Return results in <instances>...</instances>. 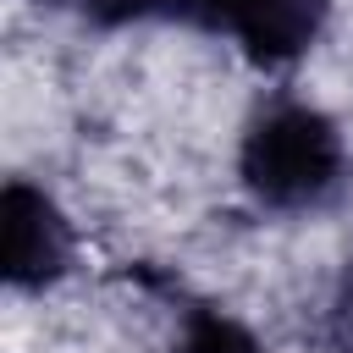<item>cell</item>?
Listing matches in <instances>:
<instances>
[{
  "label": "cell",
  "instance_id": "6da1fadb",
  "mask_svg": "<svg viewBox=\"0 0 353 353\" xmlns=\"http://www.w3.org/2000/svg\"><path fill=\"white\" fill-rule=\"evenodd\" d=\"M342 138L314 105H270L243 138V188L270 210L314 204L336 188Z\"/></svg>",
  "mask_w": 353,
  "mask_h": 353
},
{
  "label": "cell",
  "instance_id": "7a4b0ae2",
  "mask_svg": "<svg viewBox=\"0 0 353 353\" xmlns=\"http://www.w3.org/2000/svg\"><path fill=\"white\" fill-rule=\"evenodd\" d=\"M320 0H165V17L199 22V28H226L254 61L281 66L303 55V44L320 28Z\"/></svg>",
  "mask_w": 353,
  "mask_h": 353
},
{
  "label": "cell",
  "instance_id": "3957f363",
  "mask_svg": "<svg viewBox=\"0 0 353 353\" xmlns=\"http://www.w3.org/2000/svg\"><path fill=\"white\" fill-rule=\"evenodd\" d=\"M6 281L11 287H50L72 265V226L50 193L28 182H6Z\"/></svg>",
  "mask_w": 353,
  "mask_h": 353
},
{
  "label": "cell",
  "instance_id": "277c9868",
  "mask_svg": "<svg viewBox=\"0 0 353 353\" xmlns=\"http://www.w3.org/2000/svg\"><path fill=\"white\" fill-rule=\"evenodd\" d=\"M171 353H265V347L237 320H226V314H193Z\"/></svg>",
  "mask_w": 353,
  "mask_h": 353
},
{
  "label": "cell",
  "instance_id": "5b68a950",
  "mask_svg": "<svg viewBox=\"0 0 353 353\" xmlns=\"http://www.w3.org/2000/svg\"><path fill=\"white\" fill-rule=\"evenodd\" d=\"M88 22H132V17H165V0H66Z\"/></svg>",
  "mask_w": 353,
  "mask_h": 353
},
{
  "label": "cell",
  "instance_id": "8992f818",
  "mask_svg": "<svg viewBox=\"0 0 353 353\" xmlns=\"http://www.w3.org/2000/svg\"><path fill=\"white\" fill-rule=\"evenodd\" d=\"M342 353H353V342H347V347H342Z\"/></svg>",
  "mask_w": 353,
  "mask_h": 353
}]
</instances>
